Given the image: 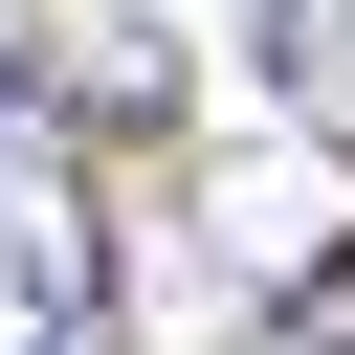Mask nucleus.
Here are the masks:
<instances>
[{
    "label": "nucleus",
    "mask_w": 355,
    "mask_h": 355,
    "mask_svg": "<svg viewBox=\"0 0 355 355\" xmlns=\"http://www.w3.org/2000/svg\"><path fill=\"white\" fill-rule=\"evenodd\" d=\"M22 111H44V89H22V22H0V133H22Z\"/></svg>",
    "instance_id": "7ed1b4c3"
},
{
    "label": "nucleus",
    "mask_w": 355,
    "mask_h": 355,
    "mask_svg": "<svg viewBox=\"0 0 355 355\" xmlns=\"http://www.w3.org/2000/svg\"><path fill=\"white\" fill-rule=\"evenodd\" d=\"M22 89H44L67 133H155V111H178V44L111 22V0H67V22H22Z\"/></svg>",
    "instance_id": "f257e3e1"
},
{
    "label": "nucleus",
    "mask_w": 355,
    "mask_h": 355,
    "mask_svg": "<svg viewBox=\"0 0 355 355\" xmlns=\"http://www.w3.org/2000/svg\"><path fill=\"white\" fill-rule=\"evenodd\" d=\"M244 67L288 111H355V0H244Z\"/></svg>",
    "instance_id": "f03ea898"
},
{
    "label": "nucleus",
    "mask_w": 355,
    "mask_h": 355,
    "mask_svg": "<svg viewBox=\"0 0 355 355\" xmlns=\"http://www.w3.org/2000/svg\"><path fill=\"white\" fill-rule=\"evenodd\" d=\"M44 355H111V333H44Z\"/></svg>",
    "instance_id": "20e7f679"
}]
</instances>
